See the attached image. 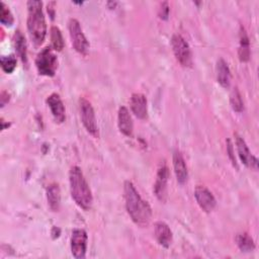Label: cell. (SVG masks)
Returning <instances> with one entry per match:
<instances>
[{
	"instance_id": "obj_1",
	"label": "cell",
	"mask_w": 259,
	"mask_h": 259,
	"mask_svg": "<svg viewBox=\"0 0 259 259\" xmlns=\"http://www.w3.org/2000/svg\"><path fill=\"white\" fill-rule=\"evenodd\" d=\"M123 193L125 207L133 222L140 227L148 226L152 218L150 204L141 197L135 185L128 180L124 181Z\"/></svg>"
},
{
	"instance_id": "obj_2",
	"label": "cell",
	"mask_w": 259,
	"mask_h": 259,
	"mask_svg": "<svg viewBox=\"0 0 259 259\" xmlns=\"http://www.w3.org/2000/svg\"><path fill=\"white\" fill-rule=\"evenodd\" d=\"M70 191L75 203L84 210L91 208L93 203L92 192L78 166H73L69 172Z\"/></svg>"
},
{
	"instance_id": "obj_3",
	"label": "cell",
	"mask_w": 259,
	"mask_h": 259,
	"mask_svg": "<svg viewBox=\"0 0 259 259\" xmlns=\"http://www.w3.org/2000/svg\"><path fill=\"white\" fill-rule=\"evenodd\" d=\"M27 30L35 46H40L47 34V24L42 11V2L30 0L27 2Z\"/></svg>"
},
{
	"instance_id": "obj_4",
	"label": "cell",
	"mask_w": 259,
	"mask_h": 259,
	"mask_svg": "<svg viewBox=\"0 0 259 259\" xmlns=\"http://www.w3.org/2000/svg\"><path fill=\"white\" fill-rule=\"evenodd\" d=\"M35 66L40 75L52 77L58 68V57L51 47L42 49L36 56Z\"/></svg>"
},
{
	"instance_id": "obj_5",
	"label": "cell",
	"mask_w": 259,
	"mask_h": 259,
	"mask_svg": "<svg viewBox=\"0 0 259 259\" xmlns=\"http://www.w3.org/2000/svg\"><path fill=\"white\" fill-rule=\"evenodd\" d=\"M171 46L178 63L184 68H190L192 66V54L190 47L184 37L178 33L173 34Z\"/></svg>"
},
{
	"instance_id": "obj_6",
	"label": "cell",
	"mask_w": 259,
	"mask_h": 259,
	"mask_svg": "<svg viewBox=\"0 0 259 259\" xmlns=\"http://www.w3.org/2000/svg\"><path fill=\"white\" fill-rule=\"evenodd\" d=\"M79 109H80V116L82 123L85 130L94 138L99 137L98 125L96 122V117L94 113V109L90 101L86 98L81 97L79 100Z\"/></svg>"
},
{
	"instance_id": "obj_7",
	"label": "cell",
	"mask_w": 259,
	"mask_h": 259,
	"mask_svg": "<svg viewBox=\"0 0 259 259\" xmlns=\"http://www.w3.org/2000/svg\"><path fill=\"white\" fill-rule=\"evenodd\" d=\"M68 27L74 50L81 55H87L89 50V42L82 30L80 22L75 18H71L69 20Z\"/></svg>"
},
{
	"instance_id": "obj_8",
	"label": "cell",
	"mask_w": 259,
	"mask_h": 259,
	"mask_svg": "<svg viewBox=\"0 0 259 259\" xmlns=\"http://www.w3.org/2000/svg\"><path fill=\"white\" fill-rule=\"evenodd\" d=\"M169 178V169L165 162H162L158 168L156 181L154 184V193L156 197L164 202L167 197V183Z\"/></svg>"
},
{
	"instance_id": "obj_9",
	"label": "cell",
	"mask_w": 259,
	"mask_h": 259,
	"mask_svg": "<svg viewBox=\"0 0 259 259\" xmlns=\"http://www.w3.org/2000/svg\"><path fill=\"white\" fill-rule=\"evenodd\" d=\"M87 251V233L83 229H75L71 236V252L77 259L85 257Z\"/></svg>"
},
{
	"instance_id": "obj_10",
	"label": "cell",
	"mask_w": 259,
	"mask_h": 259,
	"mask_svg": "<svg viewBox=\"0 0 259 259\" xmlns=\"http://www.w3.org/2000/svg\"><path fill=\"white\" fill-rule=\"evenodd\" d=\"M234 137H235V144L237 147V152H238L241 162L245 166L257 170L258 169V160L255 156H253L251 154L245 140L237 133L234 134Z\"/></svg>"
},
{
	"instance_id": "obj_11",
	"label": "cell",
	"mask_w": 259,
	"mask_h": 259,
	"mask_svg": "<svg viewBox=\"0 0 259 259\" xmlns=\"http://www.w3.org/2000/svg\"><path fill=\"white\" fill-rule=\"evenodd\" d=\"M194 196L199 207L205 212H210L211 210H213V208L217 205L214 196L204 186H201V185L196 186L194 190Z\"/></svg>"
},
{
	"instance_id": "obj_12",
	"label": "cell",
	"mask_w": 259,
	"mask_h": 259,
	"mask_svg": "<svg viewBox=\"0 0 259 259\" xmlns=\"http://www.w3.org/2000/svg\"><path fill=\"white\" fill-rule=\"evenodd\" d=\"M47 104L49 105L56 122L62 123L63 121H65V118H66L65 105H64L59 94L52 93L47 98Z\"/></svg>"
},
{
	"instance_id": "obj_13",
	"label": "cell",
	"mask_w": 259,
	"mask_h": 259,
	"mask_svg": "<svg viewBox=\"0 0 259 259\" xmlns=\"http://www.w3.org/2000/svg\"><path fill=\"white\" fill-rule=\"evenodd\" d=\"M130 106L133 113L140 119H145L148 116L147 98L142 93H133L130 100Z\"/></svg>"
},
{
	"instance_id": "obj_14",
	"label": "cell",
	"mask_w": 259,
	"mask_h": 259,
	"mask_svg": "<svg viewBox=\"0 0 259 259\" xmlns=\"http://www.w3.org/2000/svg\"><path fill=\"white\" fill-rule=\"evenodd\" d=\"M173 167L177 182L183 185L188 179V171L183 155L178 150H175L173 153Z\"/></svg>"
},
{
	"instance_id": "obj_15",
	"label": "cell",
	"mask_w": 259,
	"mask_h": 259,
	"mask_svg": "<svg viewBox=\"0 0 259 259\" xmlns=\"http://www.w3.org/2000/svg\"><path fill=\"white\" fill-rule=\"evenodd\" d=\"M154 234L157 242L163 246L164 248H169L172 240L173 235L172 231L170 230L169 226L164 222H157L154 226Z\"/></svg>"
},
{
	"instance_id": "obj_16",
	"label": "cell",
	"mask_w": 259,
	"mask_h": 259,
	"mask_svg": "<svg viewBox=\"0 0 259 259\" xmlns=\"http://www.w3.org/2000/svg\"><path fill=\"white\" fill-rule=\"evenodd\" d=\"M117 125L121 134L131 137L134 132V123L128 109L125 106H120L117 113Z\"/></svg>"
},
{
	"instance_id": "obj_17",
	"label": "cell",
	"mask_w": 259,
	"mask_h": 259,
	"mask_svg": "<svg viewBox=\"0 0 259 259\" xmlns=\"http://www.w3.org/2000/svg\"><path fill=\"white\" fill-rule=\"evenodd\" d=\"M239 50H238V56L241 62L246 63L250 60L251 52H250V40L249 36L247 34V31L243 25L240 26L239 31Z\"/></svg>"
},
{
	"instance_id": "obj_18",
	"label": "cell",
	"mask_w": 259,
	"mask_h": 259,
	"mask_svg": "<svg viewBox=\"0 0 259 259\" xmlns=\"http://www.w3.org/2000/svg\"><path fill=\"white\" fill-rule=\"evenodd\" d=\"M215 70H217V80L220 83V85L224 88H229L231 84L232 74L227 62L222 58L219 59L217 62Z\"/></svg>"
},
{
	"instance_id": "obj_19",
	"label": "cell",
	"mask_w": 259,
	"mask_h": 259,
	"mask_svg": "<svg viewBox=\"0 0 259 259\" xmlns=\"http://www.w3.org/2000/svg\"><path fill=\"white\" fill-rule=\"evenodd\" d=\"M47 199L50 208L53 211H58L61 204V191L57 183H51L47 187Z\"/></svg>"
},
{
	"instance_id": "obj_20",
	"label": "cell",
	"mask_w": 259,
	"mask_h": 259,
	"mask_svg": "<svg viewBox=\"0 0 259 259\" xmlns=\"http://www.w3.org/2000/svg\"><path fill=\"white\" fill-rule=\"evenodd\" d=\"M13 44H14V48L16 50V53H17L18 57L21 59V61L24 64H26L27 63V46H26L25 37L21 33L20 30H17L14 33Z\"/></svg>"
},
{
	"instance_id": "obj_21",
	"label": "cell",
	"mask_w": 259,
	"mask_h": 259,
	"mask_svg": "<svg viewBox=\"0 0 259 259\" xmlns=\"http://www.w3.org/2000/svg\"><path fill=\"white\" fill-rule=\"evenodd\" d=\"M236 242L242 252H252L255 249L254 241L247 233L237 235Z\"/></svg>"
},
{
	"instance_id": "obj_22",
	"label": "cell",
	"mask_w": 259,
	"mask_h": 259,
	"mask_svg": "<svg viewBox=\"0 0 259 259\" xmlns=\"http://www.w3.org/2000/svg\"><path fill=\"white\" fill-rule=\"evenodd\" d=\"M51 42H52V49L54 51H62L64 48V39L62 32L58 26H52L51 27Z\"/></svg>"
},
{
	"instance_id": "obj_23",
	"label": "cell",
	"mask_w": 259,
	"mask_h": 259,
	"mask_svg": "<svg viewBox=\"0 0 259 259\" xmlns=\"http://www.w3.org/2000/svg\"><path fill=\"white\" fill-rule=\"evenodd\" d=\"M230 103L234 111L242 112L244 110V102L242 99V95L237 87H235L230 94Z\"/></svg>"
},
{
	"instance_id": "obj_24",
	"label": "cell",
	"mask_w": 259,
	"mask_h": 259,
	"mask_svg": "<svg viewBox=\"0 0 259 259\" xmlns=\"http://www.w3.org/2000/svg\"><path fill=\"white\" fill-rule=\"evenodd\" d=\"M0 21L2 24L6 26H11L13 24L14 18L9 9V7L4 3L1 2V9H0Z\"/></svg>"
},
{
	"instance_id": "obj_25",
	"label": "cell",
	"mask_w": 259,
	"mask_h": 259,
	"mask_svg": "<svg viewBox=\"0 0 259 259\" xmlns=\"http://www.w3.org/2000/svg\"><path fill=\"white\" fill-rule=\"evenodd\" d=\"M1 68L7 74L12 73L16 68V58L13 55L3 56L1 58Z\"/></svg>"
},
{
	"instance_id": "obj_26",
	"label": "cell",
	"mask_w": 259,
	"mask_h": 259,
	"mask_svg": "<svg viewBox=\"0 0 259 259\" xmlns=\"http://www.w3.org/2000/svg\"><path fill=\"white\" fill-rule=\"evenodd\" d=\"M158 15L161 19H168V16H169V4L168 2H162L160 4V8H159V12H158Z\"/></svg>"
},
{
	"instance_id": "obj_27",
	"label": "cell",
	"mask_w": 259,
	"mask_h": 259,
	"mask_svg": "<svg viewBox=\"0 0 259 259\" xmlns=\"http://www.w3.org/2000/svg\"><path fill=\"white\" fill-rule=\"evenodd\" d=\"M227 144H228V146H227V152H228V154H229V157H230V159H231V161H232L233 165L237 167L236 159H235V156H234V150H233V146H232V144H231L230 140H228V141H227Z\"/></svg>"
},
{
	"instance_id": "obj_28",
	"label": "cell",
	"mask_w": 259,
	"mask_h": 259,
	"mask_svg": "<svg viewBox=\"0 0 259 259\" xmlns=\"http://www.w3.org/2000/svg\"><path fill=\"white\" fill-rule=\"evenodd\" d=\"M8 101H9V94L6 91H2L1 92V107H4Z\"/></svg>"
}]
</instances>
